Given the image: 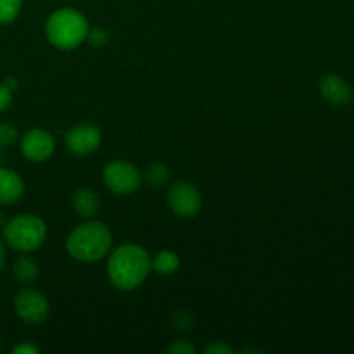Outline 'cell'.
Returning a JSON list of instances; mask_svg holds the SVG:
<instances>
[{"mask_svg": "<svg viewBox=\"0 0 354 354\" xmlns=\"http://www.w3.org/2000/svg\"><path fill=\"white\" fill-rule=\"evenodd\" d=\"M152 256L142 245L121 244L107 258V277L120 290H135L152 272Z\"/></svg>", "mask_w": 354, "mask_h": 354, "instance_id": "6da1fadb", "label": "cell"}, {"mask_svg": "<svg viewBox=\"0 0 354 354\" xmlns=\"http://www.w3.org/2000/svg\"><path fill=\"white\" fill-rule=\"evenodd\" d=\"M113 248V234L102 221L86 220L69 232L66 251L80 263H97L106 258Z\"/></svg>", "mask_w": 354, "mask_h": 354, "instance_id": "7a4b0ae2", "label": "cell"}, {"mask_svg": "<svg viewBox=\"0 0 354 354\" xmlns=\"http://www.w3.org/2000/svg\"><path fill=\"white\" fill-rule=\"evenodd\" d=\"M88 30L86 17L73 7L54 10L45 23V37L61 50H71L82 45L86 40Z\"/></svg>", "mask_w": 354, "mask_h": 354, "instance_id": "3957f363", "label": "cell"}, {"mask_svg": "<svg viewBox=\"0 0 354 354\" xmlns=\"http://www.w3.org/2000/svg\"><path fill=\"white\" fill-rule=\"evenodd\" d=\"M3 241L10 249L19 252H33L44 245L47 227L37 214H17L2 227Z\"/></svg>", "mask_w": 354, "mask_h": 354, "instance_id": "277c9868", "label": "cell"}, {"mask_svg": "<svg viewBox=\"0 0 354 354\" xmlns=\"http://www.w3.org/2000/svg\"><path fill=\"white\" fill-rule=\"evenodd\" d=\"M104 185L111 190V192L118 194V196H130L140 190L142 187V173L135 165L128 161H111L109 165L104 168L102 171Z\"/></svg>", "mask_w": 354, "mask_h": 354, "instance_id": "5b68a950", "label": "cell"}, {"mask_svg": "<svg viewBox=\"0 0 354 354\" xmlns=\"http://www.w3.org/2000/svg\"><path fill=\"white\" fill-rule=\"evenodd\" d=\"M14 310L23 322L31 325L44 324L50 313L47 297L35 289H23L14 297Z\"/></svg>", "mask_w": 354, "mask_h": 354, "instance_id": "8992f818", "label": "cell"}, {"mask_svg": "<svg viewBox=\"0 0 354 354\" xmlns=\"http://www.w3.org/2000/svg\"><path fill=\"white\" fill-rule=\"evenodd\" d=\"M168 204L180 218H194L203 207V197L190 182H176L168 190Z\"/></svg>", "mask_w": 354, "mask_h": 354, "instance_id": "52a82bcc", "label": "cell"}, {"mask_svg": "<svg viewBox=\"0 0 354 354\" xmlns=\"http://www.w3.org/2000/svg\"><path fill=\"white\" fill-rule=\"evenodd\" d=\"M55 142L50 131L31 128L21 137V154L31 162H44L54 154Z\"/></svg>", "mask_w": 354, "mask_h": 354, "instance_id": "ba28073f", "label": "cell"}, {"mask_svg": "<svg viewBox=\"0 0 354 354\" xmlns=\"http://www.w3.org/2000/svg\"><path fill=\"white\" fill-rule=\"evenodd\" d=\"M102 133L95 124L82 123L66 133V147L73 156H90L99 149Z\"/></svg>", "mask_w": 354, "mask_h": 354, "instance_id": "9c48e42d", "label": "cell"}, {"mask_svg": "<svg viewBox=\"0 0 354 354\" xmlns=\"http://www.w3.org/2000/svg\"><path fill=\"white\" fill-rule=\"evenodd\" d=\"M320 93L328 104L339 107L346 106L353 99V90L349 83L334 73H328L320 80Z\"/></svg>", "mask_w": 354, "mask_h": 354, "instance_id": "30bf717a", "label": "cell"}, {"mask_svg": "<svg viewBox=\"0 0 354 354\" xmlns=\"http://www.w3.org/2000/svg\"><path fill=\"white\" fill-rule=\"evenodd\" d=\"M23 196V178L14 169L0 166V204H16Z\"/></svg>", "mask_w": 354, "mask_h": 354, "instance_id": "8fae6325", "label": "cell"}, {"mask_svg": "<svg viewBox=\"0 0 354 354\" xmlns=\"http://www.w3.org/2000/svg\"><path fill=\"white\" fill-rule=\"evenodd\" d=\"M73 209L78 214L80 218H85L90 220L92 216H95V213L100 207V199L99 194L95 190H92L90 187H80L73 194Z\"/></svg>", "mask_w": 354, "mask_h": 354, "instance_id": "7c38bea8", "label": "cell"}, {"mask_svg": "<svg viewBox=\"0 0 354 354\" xmlns=\"http://www.w3.org/2000/svg\"><path fill=\"white\" fill-rule=\"evenodd\" d=\"M12 273L16 277V280L23 286H30L40 275V268H38L37 261L30 256H21V258L16 259L12 266Z\"/></svg>", "mask_w": 354, "mask_h": 354, "instance_id": "4fadbf2b", "label": "cell"}, {"mask_svg": "<svg viewBox=\"0 0 354 354\" xmlns=\"http://www.w3.org/2000/svg\"><path fill=\"white\" fill-rule=\"evenodd\" d=\"M152 270L159 275H173L180 266V258L171 251H161L151 258Z\"/></svg>", "mask_w": 354, "mask_h": 354, "instance_id": "5bb4252c", "label": "cell"}, {"mask_svg": "<svg viewBox=\"0 0 354 354\" xmlns=\"http://www.w3.org/2000/svg\"><path fill=\"white\" fill-rule=\"evenodd\" d=\"M169 176H171V173H169L168 166L162 165V162H154V165L149 166L147 171H145V180H147L152 187L166 185Z\"/></svg>", "mask_w": 354, "mask_h": 354, "instance_id": "9a60e30c", "label": "cell"}, {"mask_svg": "<svg viewBox=\"0 0 354 354\" xmlns=\"http://www.w3.org/2000/svg\"><path fill=\"white\" fill-rule=\"evenodd\" d=\"M21 0H0V24H10L19 16Z\"/></svg>", "mask_w": 354, "mask_h": 354, "instance_id": "2e32d148", "label": "cell"}, {"mask_svg": "<svg viewBox=\"0 0 354 354\" xmlns=\"http://www.w3.org/2000/svg\"><path fill=\"white\" fill-rule=\"evenodd\" d=\"M17 137H19V133H17L16 127H12L10 123H0V149L12 145L17 140Z\"/></svg>", "mask_w": 354, "mask_h": 354, "instance_id": "e0dca14e", "label": "cell"}, {"mask_svg": "<svg viewBox=\"0 0 354 354\" xmlns=\"http://www.w3.org/2000/svg\"><path fill=\"white\" fill-rule=\"evenodd\" d=\"M86 40L93 45V47H102V45L107 44L109 40V35L104 28H93V30H88V35H86Z\"/></svg>", "mask_w": 354, "mask_h": 354, "instance_id": "ac0fdd59", "label": "cell"}, {"mask_svg": "<svg viewBox=\"0 0 354 354\" xmlns=\"http://www.w3.org/2000/svg\"><path fill=\"white\" fill-rule=\"evenodd\" d=\"M166 351L169 354H194L196 353V348L189 341H175Z\"/></svg>", "mask_w": 354, "mask_h": 354, "instance_id": "d6986e66", "label": "cell"}, {"mask_svg": "<svg viewBox=\"0 0 354 354\" xmlns=\"http://www.w3.org/2000/svg\"><path fill=\"white\" fill-rule=\"evenodd\" d=\"M10 104H12V90L6 83H0V113L9 109Z\"/></svg>", "mask_w": 354, "mask_h": 354, "instance_id": "ffe728a7", "label": "cell"}, {"mask_svg": "<svg viewBox=\"0 0 354 354\" xmlns=\"http://www.w3.org/2000/svg\"><path fill=\"white\" fill-rule=\"evenodd\" d=\"M204 351L207 354H232V348H228L227 344H221V342H213Z\"/></svg>", "mask_w": 354, "mask_h": 354, "instance_id": "44dd1931", "label": "cell"}, {"mask_svg": "<svg viewBox=\"0 0 354 354\" xmlns=\"http://www.w3.org/2000/svg\"><path fill=\"white\" fill-rule=\"evenodd\" d=\"M175 325L180 330H187L190 327V317L185 311H178V313H175Z\"/></svg>", "mask_w": 354, "mask_h": 354, "instance_id": "7402d4cb", "label": "cell"}, {"mask_svg": "<svg viewBox=\"0 0 354 354\" xmlns=\"http://www.w3.org/2000/svg\"><path fill=\"white\" fill-rule=\"evenodd\" d=\"M14 353L16 354H37V353H40V349L33 344H19L14 348Z\"/></svg>", "mask_w": 354, "mask_h": 354, "instance_id": "603a6c76", "label": "cell"}, {"mask_svg": "<svg viewBox=\"0 0 354 354\" xmlns=\"http://www.w3.org/2000/svg\"><path fill=\"white\" fill-rule=\"evenodd\" d=\"M6 258H7L6 248H3V244H2V242H0V272H2L3 265H6Z\"/></svg>", "mask_w": 354, "mask_h": 354, "instance_id": "cb8c5ba5", "label": "cell"}, {"mask_svg": "<svg viewBox=\"0 0 354 354\" xmlns=\"http://www.w3.org/2000/svg\"><path fill=\"white\" fill-rule=\"evenodd\" d=\"M3 225H6V218H3V213L0 211V228H2Z\"/></svg>", "mask_w": 354, "mask_h": 354, "instance_id": "d4e9b609", "label": "cell"}, {"mask_svg": "<svg viewBox=\"0 0 354 354\" xmlns=\"http://www.w3.org/2000/svg\"><path fill=\"white\" fill-rule=\"evenodd\" d=\"M0 161H2V151H0Z\"/></svg>", "mask_w": 354, "mask_h": 354, "instance_id": "484cf974", "label": "cell"}]
</instances>
